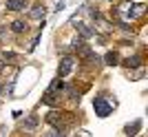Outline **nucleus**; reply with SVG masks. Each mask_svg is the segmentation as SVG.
<instances>
[{
	"label": "nucleus",
	"instance_id": "20e7f679",
	"mask_svg": "<svg viewBox=\"0 0 148 137\" xmlns=\"http://www.w3.org/2000/svg\"><path fill=\"white\" fill-rule=\"evenodd\" d=\"M29 16H31L33 20H42V18H44V7H42V5H36V7L29 11Z\"/></svg>",
	"mask_w": 148,
	"mask_h": 137
},
{
	"label": "nucleus",
	"instance_id": "6e6552de",
	"mask_svg": "<svg viewBox=\"0 0 148 137\" xmlns=\"http://www.w3.org/2000/svg\"><path fill=\"white\" fill-rule=\"evenodd\" d=\"M117 60H119L117 53H113V51H111V53H106V64H111V66H113V64H117Z\"/></svg>",
	"mask_w": 148,
	"mask_h": 137
},
{
	"label": "nucleus",
	"instance_id": "1a4fd4ad",
	"mask_svg": "<svg viewBox=\"0 0 148 137\" xmlns=\"http://www.w3.org/2000/svg\"><path fill=\"white\" fill-rule=\"evenodd\" d=\"M58 88H62V80H53V84L49 86V91H47V93H56Z\"/></svg>",
	"mask_w": 148,
	"mask_h": 137
},
{
	"label": "nucleus",
	"instance_id": "f257e3e1",
	"mask_svg": "<svg viewBox=\"0 0 148 137\" xmlns=\"http://www.w3.org/2000/svg\"><path fill=\"white\" fill-rule=\"evenodd\" d=\"M93 108H95V115H99V117H108L113 111V104L106 97H93Z\"/></svg>",
	"mask_w": 148,
	"mask_h": 137
},
{
	"label": "nucleus",
	"instance_id": "f03ea898",
	"mask_svg": "<svg viewBox=\"0 0 148 137\" xmlns=\"http://www.w3.org/2000/svg\"><path fill=\"white\" fill-rule=\"evenodd\" d=\"M73 64H75L73 58H62L60 66H58V77H66V75L73 71Z\"/></svg>",
	"mask_w": 148,
	"mask_h": 137
},
{
	"label": "nucleus",
	"instance_id": "423d86ee",
	"mask_svg": "<svg viewBox=\"0 0 148 137\" xmlns=\"http://www.w3.org/2000/svg\"><path fill=\"white\" fill-rule=\"evenodd\" d=\"M11 29H13L16 33H22V31H27V25L18 20V22H13V25H11Z\"/></svg>",
	"mask_w": 148,
	"mask_h": 137
},
{
	"label": "nucleus",
	"instance_id": "7ed1b4c3",
	"mask_svg": "<svg viewBox=\"0 0 148 137\" xmlns=\"http://www.w3.org/2000/svg\"><path fill=\"white\" fill-rule=\"evenodd\" d=\"M27 7V0H7V9L9 11H22Z\"/></svg>",
	"mask_w": 148,
	"mask_h": 137
},
{
	"label": "nucleus",
	"instance_id": "0eeeda50",
	"mask_svg": "<svg viewBox=\"0 0 148 137\" xmlns=\"http://www.w3.org/2000/svg\"><path fill=\"white\" fill-rule=\"evenodd\" d=\"M80 27V33H82V38H91L93 36V29H88L86 25H77Z\"/></svg>",
	"mask_w": 148,
	"mask_h": 137
},
{
	"label": "nucleus",
	"instance_id": "39448f33",
	"mask_svg": "<svg viewBox=\"0 0 148 137\" xmlns=\"http://www.w3.org/2000/svg\"><path fill=\"white\" fill-rule=\"evenodd\" d=\"M124 64H126L128 68H130V66H142V58H139V55H133V58H128Z\"/></svg>",
	"mask_w": 148,
	"mask_h": 137
}]
</instances>
